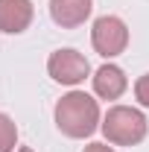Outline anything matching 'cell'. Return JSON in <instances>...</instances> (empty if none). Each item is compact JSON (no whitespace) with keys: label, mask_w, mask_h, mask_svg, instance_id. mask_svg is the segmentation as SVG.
<instances>
[{"label":"cell","mask_w":149,"mask_h":152,"mask_svg":"<svg viewBox=\"0 0 149 152\" xmlns=\"http://www.w3.org/2000/svg\"><path fill=\"white\" fill-rule=\"evenodd\" d=\"M32 0H0V29L9 35L23 32L32 23Z\"/></svg>","instance_id":"6"},{"label":"cell","mask_w":149,"mask_h":152,"mask_svg":"<svg viewBox=\"0 0 149 152\" xmlns=\"http://www.w3.org/2000/svg\"><path fill=\"white\" fill-rule=\"evenodd\" d=\"M47 70H50V76H53L56 82H61V85H79V82H85V76L91 73V64H88V58L82 56V53L64 47V50L50 53Z\"/></svg>","instance_id":"4"},{"label":"cell","mask_w":149,"mask_h":152,"mask_svg":"<svg viewBox=\"0 0 149 152\" xmlns=\"http://www.w3.org/2000/svg\"><path fill=\"white\" fill-rule=\"evenodd\" d=\"M82 152H114V149L108 146V143H88Z\"/></svg>","instance_id":"10"},{"label":"cell","mask_w":149,"mask_h":152,"mask_svg":"<svg viewBox=\"0 0 149 152\" xmlns=\"http://www.w3.org/2000/svg\"><path fill=\"white\" fill-rule=\"evenodd\" d=\"M18 143V126L9 114L0 111V152H12Z\"/></svg>","instance_id":"8"},{"label":"cell","mask_w":149,"mask_h":152,"mask_svg":"<svg viewBox=\"0 0 149 152\" xmlns=\"http://www.w3.org/2000/svg\"><path fill=\"white\" fill-rule=\"evenodd\" d=\"M99 129L105 134V140L114 143V146H134L146 137L149 123L143 117V111H137L131 105H114V108H108Z\"/></svg>","instance_id":"2"},{"label":"cell","mask_w":149,"mask_h":152,"mask_svg":"<svg viewBox=\"0 0 149 152\" xmlns=\"http://www.w3.org/2000/svg\"><path fill=\"white\" fill-rule=\"evenodd\" d=\"M126 88H129V79L117 64H102L93 73V94L102 99H120L126 94Z\"/></svg>","instance_id":"7"},{"label":"cell","mask_w":149,"mask_h":152,"mask_svg":"<svg viewBox=\"0 0 149 152\" xmlns=\"http://www.w3.org/2000/svg\"><path fill=\"white\" fill-rule=\"evenodd\" d=\"M134 96H137L140 105H146V108H149V73H143L137 82H134Z\"/></svg>","instance_id":"9"},{"label":"cell","mask_w":149,"mask_h":152,"mask_svg":"<svg viewBox=\"0 0 149 152\" xmlns=\"http://www.w3.org/2000/svg\"><path fill=\"white\" fill-rule=\"evenodd\" d=\"M93 0H50V18L61 29H76L91 18Z\"/></svg>","instance_id":"5"},{"label":"cell","mask_w":149,"mask_h":152,"mask_svg":"<svg viewBox=\"0 0 149 152\" xmlns=\"http://www.w3.org/2000/svg\"><path fill=\"white\" fill-rule=\"evenodd\" d=\"M20 152H32V149H29V146H23V149H20Z\"/></svg>","instance_id":"11"},{"label":"cell","mask_w":149,"mask_h":152,"mask_svg":"<svg viewBox=\"0 0 149 152\" xmlns=\"http://www.w3.org/2000/svg\"><path fill=\"white\" fill-rule=\"evenodd\" d=\"M91 44H93V50L102 58H114V56H120V53L126 50V44H129V29H126V23L117 18V15H102V18L93 20Z\"/></svg>","instance_id":"3"},{"label":"cell","mask_w":149,"mask_h":152,"mask_svg":"<svg viewBox=\"0 0 149 152\" xmlns=\"http://www.w3.org/2000/svg\"><path fill=\"white\" fill-rule=\"evenodd\" d=\"M56 126L67 137H91L99 129V105L85 91H70L56 102Z\"/></svg>","instance_id":"1"}]
</instances>
